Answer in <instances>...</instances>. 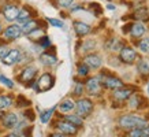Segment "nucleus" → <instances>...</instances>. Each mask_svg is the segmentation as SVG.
<instances>
[{
  "mask_svg": "<svg viewBox=\"0 0 149 137\" xmlns=\"http://www.w3.org/2000/svg\"><path fill=\"white\" fill-rule=\"evenodd\" d=\"M119 126L123 129H142L146 126V121L137 115H123L119 118Z\"/></svg>",
  "mask_w": 149,
  "mask_h": 137,
  "instance_id": "1",
  "label": "nucleus"
},
{
  "mask_svg": "<svg viewBox=\"0 0 149 137\" xmlns=\"http://www.w3.org/2000/svg\"><path fill=\"white\" fill-rule=\"evenodd\" d=\"M54 84H55L54 75L49 74V73H44L40 78H38V82H37L36 89L38 92H47V91H49L51 88L54 87Z\"/></svg>",
  "mask_w": 149,
  "mask_h": 137,
  "instance_id": "2",
  "label": "nucleus"
},
{
  "mask_svg": "<svg viewBox=\"0 0 149 137\" xmlns=\"http://www.w3.org/2000/svg\"><path fill=\"white\" fill-rule=\"evenodd\" d=\"M75 110H77V115L78 117H86L92 113L93 110V103L89 99H79L75 103Z\"/></svg>",
  "mask_w": 149,
  "mask_h": 137,
  "instance_id": "3",
  "label": "nucleus"
},
{
  "mask_svg": "<svg viewBox=\"0 0 149 137\" xmlns=\"http://www.w3.org/2000/svg\"><path fill=\"white\" fill-rule=\"evenodd\" d=\"M99 80H101V84L108 89H119L125 85L122 80L113 77V75H101V77H99Z\"/></svg>",
  "mask_w": 149,
  "mask_h": 137,
  "instance_id": "4",
  "label": "nucleus"
},
{
  "mask_svg": "<svg viewBox=\"0 0 149 137\" xmlns=\"http://www.w3.org/2000/svg\"><path fill=\"white\" fill-rule=\"evenodd\" d=\"M36 74H37V68L33 67V66H27L22 70V73L19 74V81L23 82V84H33V80L36 78ZM29 85V87H30Z\"/></svg>",
  "mask_w": 149,
  "mask_h": 137,
  "instance_id": "5",
  "label": "nucleus"
},
{
  "mask_svg": "<svg viewBox=\"0 0 149 137\" xmlns=\"http://www.w3.org/2000/svg\"><path fill=\"white\" fill-rule=\"evenodd\" d=\"M119 58H120V60H122L123 63L131 64V63H134V60H136V58H137V54L131 47H123L122 50H120Z\"/></svg>",
  "mask_w": 149,
  "mask_h": 137,
  "instance_id": "6",
  "label": "nucleus"
},
{
  "mask_svg": "<svg viewBox=\"0 0 149 137\" xmlns=\"http://www.w3.org/2000/svg\"><path fill=\"white\" fill-rule=\"evenodd\" d=\"M134 92H136V87H127V88L122 87L116 89V91H113V99L115 100H126Z\"/></svg>",
  "mask_w": 149,
  "mask_h": 137,
  "instance_id": "7",
  "label": "nucleus"
},
{
  "mask_svg": "<svg viewBox=\"0 0 149 137\" xmlns=\"http://www.w3.org/2000/svg\"><path fill=\"white\" fill-rule=\"evenodd\" d=\"M19 11H21V10L15 4H6L4 7H3V15H4V18L7 19V21H10V22H11V21H15V19L18 18Z\"/></svg>",
  "mask_w": 149,
  "mask_h": 137,
  "instance_id": "8",
  "label": "nucleus"
},
{
  "mask_svg": "<svg viewBox=\"0 0 149 137\" xmlns=\"http://www.w3.org/2000/svg\"><path fill=\"white\" fill-rule=\"evenodd\" d=\"M21 58H22L21 51L19 50H11V51H8V54L3 58V63L7 64V66H11V64L18 63L19 60H21Z\"/></svg>",
  "mask_w": 149,
  "mask_h": 137,
  "instance_id": "9",
  "label": "nucleus"
},
{
  "mask_svg": "<svg viewBox=\"0 0 149 137\" xmlns=\"http://www.w3.org/2000/svg\"><path fill=\"white\" fill-rule=\"evenodd\" d=\"M22 34V29L18 25H11L4 30V37L7 40H17Z\"/></svg>",
  "mask_w": 149,
  "mask_h": 137,
  "instance_id": "10",
  "label": "nucleus"
},
{
  "mask_svg": "<svg viewBox=\"0 0 149 137\" xmlns=\"http://www.w3.org/2000/svg\"><path fill=\"white\" fill-rule=\"evenodd\" d=\"M56 128L60 130V133H63V134H75L77 133V128L74 126V125H71L70 122H67V121H59L58 123H56Z\"/></svg>",
  "mask_w": 149,
  "mask_h": 137,
  "instance_id": "11",
  "label": "nucleus"
},
{
  "mask_svg": "<svg viewBox=\"0 0 149 137\" xmlns=\"http://www.w3.org/2000/svg\"><path fill=\"white\" fill-rule=\"evenodd\" d=\"M33 15H36V11H33L32 7H23L21 11H19V15L18 18H17V21L21 23H26L29 22V21H32V17Z\"/></svg>",
  "mask_w": 149,
  "mask_h": 137,
  "instance_id": "12",
  "label": "nucleus"
},
{
  "mask_svg": "<svg viewBox=\"0 0 149 137\" xmlns=\"http://www.w3.org/2000/svg\"><path fill=\"white\" fill-rule=\"evenodd\" d=\"M101 63H103L101 58L96 54L88 55L85 59H84V64H86L88 67H91V68H99L100 66H101Z\"/></svg>",
  "mask_w": 149,
  "mask_h": 137,
  "instance_id": "13",
  "label": "nucleus"
},
{
  "mask_svg": "<svg viewBox=\"0 0 149 137\" xmlns=\"http://www.w3.org/2000/svg\"><path fill=\"white\" fill-rule=\"evenodd\" d=\"M100 88H101V84H100L99 77L89 78V80L86 81V89H88V92H89V93H92V95L99 93Z\"/></svg>",
  "mask_w": 149,
  "mask_h": 137,
  "instance_id": "14",
  "label": "nucleus"
},
{
  "mask_svg": "<svg viewBox=\"0 0 149 137\" xmlns=\"http://www.w3.org/2000/svg\"><path fill=\"white\" fill-rule=\"evenodd\" d=\"M3 125L7 129H13L18 125V115L14 113H8V114L3 115Z\"/></svg>",
  "mask_w": 149,
  "mask_h": 137,
  "instance_id": "15",
  "label": "nucleus"
},
{
  "mask_svg": "<svg viewBox=\"0 0 149 137\" xmlns=\"http://www.w3.org/2000/svg\"><path fill=\"white\" fill-rule=\"evenodd\" d=\"M74 30H75V33H77L78 36H86V34H89L92 32V27L84 22L75 21L74 22Z\"/></svg>",
  "mask_w": 149,
  "mask_h": 137,
  "instance_id": "16",
  "label": "nucleus"
},
{
  "mask_svg": "<svg viewBox=\"0 0 149 137\" xmlns=\"http://www.w3.org/2000/svg\"><path fill=\"white\" fill-rule=\"evenodd\" d=\"M145 32H146V29H145V26L142 25V23L137 22V23H133V26H131V36L134 37V38H138V37L144 36Z\"/></svg>",
  "mask_w": 149,
  "mask_h": 137,
  "instance_id": "17",
  "label": "nucleus"
},
{
  "mask_svg": "<svg viewBox=\"0 0 149 137\" xmlns=\"http://www.w3.org/2000/svg\"><path fill=\"white\" fill-rule=\"evenodd\" d=\"M144 104V97L141 95H131L129 97V107L130 108H141Z\"/></svg>",
  "mask_w": 149,
  "mask_h": 137,
  "instance_id": "18",
  "label": "nucleus"
},
{
  "mask_svg": "<svg viewBox=\"0 0 149 137\" xmlns=\"http://www.w3.org/2000/svg\"><path fill=\"white\" fill-rule=\"evenodd\" d=\"M58 107H59V110H60V113L67 114V113H71L72 110L75 108V103H74L71 99H66V100L62 101V103H60Z\"/></svg>",
  "mask_w": 149,
  "mask_h": 137,
  "instance_id": "19",
  "label": "nucleus"
},
{
  "mask_svg": "<svg viewBox=\"0 0 149 137\" xmlns=\"http://www.w3.org/2000/svg\"><path fill=\"white\" fill-rule=\"evenodd\" d=\"M133 17L136 19H140L142 22H148L149 21V13H148V8L145 7H141V8H137L136 13L133 14Z\"/></svg>",
  "mask_w": 149,
  "mask_h": 137,
  "instance_id": "20",
  "label": "nucleus"
},
{
  "mask_svg": "<svg viewBox=\"0 0 149 137\" xmlns=\"http://www.w3.org/2000/svg\"><path fill=\"white\" fill-rule=\"evenodd\" d=\"M36 29H38V21H34V19H32V21H29V22L23 23L22 33H25V34H30V33L34 32Z\"/></svg>",
  "mask_w": 149,
  "mask_h": 137,
  "instance_id": "21",
  "label": "nucleus"
},
{
  "mask_svg": "<svg viewBox=\"0 0 149 137\" xmlns=\"http://www.w3.org/2000/svg\"><path fill=\"white\" fill-rule=\"evenodd\" d=\"M40 60L44 64H47V66H52V64H55L56 62H58L56 56H55V55H52V54H42L40 56Z\"/></svg>",
  "mask_w": 149,
  "mask_h": 137,
  "instance_id": "22",
  "label": "nucleus"
},
{
  "mask_svg": "<svg viewBox=\"0 0 149 137\" xmlns=\"http://www.w3.org/2000/svg\"><path fill=\"white\" fill-rule=\"evenodd\" d=\"M64 121H67V122H70L71 125H74L75 128H78V126H81L82 125V118L81 117H78V115H66L64 117Z\"/></svg>",
  "mask_w": 149,
  "mask_h": 137,
  "instance_id": "23",
  "label": "nucleus"
},
{
  "mask_svg": "<svg viewBox=\"0 0 149 137\" xmlns=\"http://www.w3.org/2000/svg\"><path fill=\"white\" fill-rule=\"evenodd\" d=\"M13 104V99L8 95H0V110L8 108Z\"/></svg>",
  "mask_w": 149,
  "mask_h": 137,
  "instance_id": "24",
  "label": "nucleus"
},
{
  "mask_svg": "<svg viewBox=\"0 0 149 137\" xmlns=\"http://www.w3.org/2000/svg\"><path fill=\"white\" fill-rule=\"evenodd\" d=\"M56 107H58V106H55V107H52V108L44 111V113L41 114V117H40L41 122H42V123H47V122H48V121L51 119V117H52V114H54V111L56 110Z\"/></svg>",
  "mask_w": 149,
  "mask_h": 137,
  "instance_id": "25",
  "label": "nucleus"
},
{
  "mask_svg": "<svg viewBox=\"0 0 149 137\" xmlns=\"http://www.w3.org/2000/svg\"><path fill=\"white\" fill-rule=\"evenodd\" d=\"M137 68L141 74H149V63L146 60H140L137 64Z\"/></svg>",
  "mask_w": 149,
  "mask_h": 137,
  "instance_id": "26",
  "label": "nucleus"
},
{
  "mask_svg": "<svg viewBox=\"0 0 149 137\" xmlns=\"http://www.w3.org/2000/svg\"><path fill=\"white\" fill-rule=\"evenodd\" d=\"M27 106H30V101L26 97H23L22 95H19L17 99V107H27Z\"/></svg>",
  "mask_w": 149,
  "mask_h": 137,
  "instance_id": "27",
  "label": "nucleus"
},
{
  "mask_svg": "<svg viewBox=\"0 0 149 137\" xmlns=\"http://www.w3.org/2000/svg\"><path fill=\"white\" fill-rule=\"evenodd\" d=\"M140 50L145 54H149V37L140 41Z\"/></svg>",
  "mask_w": 149,
  "mask_h": 137,
  "instance_id": "28",
  "label": "nucleus"
},
{
  "mask_svg": "<svg viewBox=\"0 0 149 137\" xmlns=\"http://www.w3.org/2000/svg\"><path fill=\"white\" fill-rule=\"evenodd\" d=\"M109 48H111V50L112 51H120L123 48V44L122 43H120V40H112V43H111V44H109Z\"/></svg>",
  "mask_w": 149,
  "mask_h": 137,
  "instance_id": "29",
  "label": "nucleus"
},
{
  "mask_svg": "<svg viewBox=\"0 0 149 137\" xmlns=\"http://www.w3.org/2000/svg\"><path fill=\"white\" fill-rule=\"evenodd\" d=\"M127 136L129 137H142L144 136V133H142V129H130V132L127 133Z\"/></svg>",
  "mask_w": 149,
  "mask_h": 137,
  "instance_id": "30",
  "label": "nucleus"
},
{
  "mask_svg": "<svg viewBox=\"0 0 149 137\" xmlns=\"http://www.w3.org/2000/svg\"><path fill=\"white\" fill-rule=\"evenodd\" d=\"M0 82H1L3 85H6L7 88H10V89H11V88H14V82L11 81L10 78L6 77V75H0Z\"/></svg>",
  "mask_w": 149,
  "mask_h": 137,
  "instance_id": "31",
  "label": "nucleus"
},
{
  "mask_svg": "<svg viewBox=\"0 0 149 137\" xmlns=\"http://www.w3.org/2000/svg\"><path fill=\"white\" fill-rule=\"evenodd\" d=\"M88 73H89V67L86 66V64H79L78 66V74L81 75V77H85V75H88Z\"/></svg>",
  "mask_w": 149,
  "mask_h": 137,
  "instance_id": "32",
  "label": "nucleus"
},
{
  "mask_svg": "<svg viewBox=\"0 0 149 137\" xmlns=\"http://www.w3.org/2000/svg\"><path fill=\"white\" fill-rule=\"evenodd\" d=\"M23 117H26L29 121H34V118H36V114H34V111H33L32 108H27L23 111Z\"/></svg>",
  "mask_w": 149,
  "mask_h": 137,
  "instance_id": "33",
  "label": "nucleus"
},
{
  "mask_svg": "<svg viewBox=\"0 0 149 137\" xmlns=\"http://www.w3.org/2000/svg\"><path fill=\"white\" fill-rule=\"evenodd\" d=\"M38 43H40V45H41V47H44V48H48V47L51 45V40H49V37H47V36L41 37L40 40H38Z\"/></svg>",
  "mask_w": 149,
  "mask_h": 137,
  "instance_id": "34",
  "label": "nucleus"
},
{
  "mask_svg": "<svg viewBox=\"0 0 149 137\" xmlns=\"http://www.w3.org/2000/svg\"><path fill=\"white\" fill-rule=\"evenodd\" d=\"M95 41L93 40H88V41H85L84 43V47H82V51H89V50H92V48H95Z\"/></svg>",
  "mask_w": 149,
  "mask_h": 137,
  "instance_id": "35",
  "label": "nucleus"
},
{
  "mask_svg": "<svg viewBox=\"0 0 149 137\" xmlns=\"http://www.w3.org/2000/svg\"><path fill=\"white\" fill-rule=\"evenodd\" d=\"M89 7H91V8L95 11L96 15H100V14L103 13V10H101V6L97 4V3H91V4H89Z\"/></svg>",
  "mask_w": 149,
  "mask_h": 137,
  "instance_id": "36",
  "label": "nucleus"
},
{
  "mask_svg": "<svg viewBox=\"0 0 149 137\" xmlns=\"http://www.w3.org/2000/svg\"><path fill=\"white\" fill-rule=\"evenodd\" d=\"M47 21L51 23V25H54L56 27H63V22L62 21H59V19H55V18H47Z\"/></svg>",
  "mask_w": 149,
  "mask_h": 137,
  "instance_id": "37",
  "label": "nucleus"
},
{
  "mask_svg": "<svg viewBox=\"0 0 149 137\" xmlns=\"http://www.w3.org/2000/svg\"><path fill=\"white\" fill-rule=\"evenodd\" d=\"M82 92H84V85L82 84H77L75 88H74V95L75 96H81Z\"/></svg>",
  "mask_w": 149,
  "mask_h": 137,
  "instance_id": "38",
  "label": "nucleus"
},
{
  "mask_svg": "<svg viewBox=\"0 0 149 137\" xmlns=\"http://www.w3.org/2000/svg\"><path fill=\"white\" fill-rule=\"evenodd\" d=\"M7 54H8V48H7L4 44H3V45H0V59H3Z\"/></svg>",
  "mask_w": 149,
  "mask_h": 137,
  "instance_id": "39",
  "label": "nucleus"
},
{
  "mask_svg": "<svg viewBox=\"0 0 149 137\" xmlns=\"http://www.w3.org/2000/svg\"><path fill=\"white\" fill-rule=\"evenodd\" d=\"M59 3L63 6V7H68V6H71L72 0H59Z\"/></svg>",
  "mask_w": 149,
  "mask_h": 137,
  "instance_id": "40",
  "label": "nucleus"
},
{
  "mask_svg": "<svg viewBox=\"0 0 149 137\" xmlns=\"http://www.w3.org/2000/svg\"><path fill=\"white\" fill-rule=\"evenodd\" d=\"M131 26H133V23H130V25H126V26H123V33H127L131 30Z\"/></svg>",
  "mask_w": 149,
  "mask_h": 137,
  "instance_id": "41",
  "label": "nucleus"
},
{
  "mask_svg": "<svg viewBox=\"0 0 149 137\" xmlns=\"http://www.w3.org/2000/svg\"><path fill=\"white\" fill-rule=\"evenodd\" d=\"M142 133H144V136L149 137V126H145V128L142 129Z\"/></svg>",
  "mask_w": 149,
  "mask_h": 137,
  "instance_id": "42",
  "label": "nucleus"
},
{
  "mask_svg": "<svg viewBox=\"0 0 149 137\" xmlns=\"http://www.w3.org/2000/svg\"><path fill=\"white\" fill-rule=\"evenodd\" d=\"M49 137H67V136L63 134V133H54V134H51Z\"/></svg>",
  "mask_w": 149,
  "mask_h": 137,
  "instance_id": "43",
  "label": "nucleus"
},
{
  "mask_svg": "<svg viewBox=\"0 0 149 137\" xmlns=\"http://www.w3.org/2000/svg\"><path fill=\"white\" fill-rule=\"evenodd\" d=\"M7 1H8V0H0V7H4Z\"/></svg>",
  "mask_w": 149,
  "mask_h": 137,
  "instance_id": "44",
  "label": "nucleus"
},
{
  "mask_svg": "<svg viewBox=\"0 0 149 137\" xmlns=\"http://www.w3.org/2000/svg\"><path fill=\"white\" fill-rule=\"evenodd\" d=\"M107 8H108V10H113V8H115V6H113V4H108V6H107Z\"/></svg>",
  "mask_w": 149,
  "mask_h": 137,
  "instance_id": "45",
  "label": "nucleus"
},
{
  "mask_svg": "<svg viewBox=\"0 0 149 137\" xmlns=\"http://www.w3.org/2000/svg\"><path fill=\"white\" fill-rule=\"evenodd\" d=\"M7 137H18V136H17V134H8Z\"/></svg>",
  "mask_w": 149,
  "mask_h": 137,
  "instance_id": "46",
  "label": "nucleus"
},
{
  "mask_svg": "<svg viewBox=\"0 0 149 137\" xmlns=\"http://www.w3.org/2000/svg\"><path fill=\"white\" fill-rule=\"evenodd\" d=\"M3 118V113H1V111H0V119Z\"/></svg>",
  "mask_w": 149,
  "mask_h": 137,
  "instance_id": "47",
  "label": "nucleus"
},
{
  "mask_svg": "<svg viewBox=\"0 0 149 137\" xmlns=\"http://www.w3.org/2000/svg\"><path fill=\"white\" fill-rule=\"evenodd\" d=\"M148 93H149V84H148Z\"/></svg>",
  "mask_w": 149,
  "mask_h": 137,
  "instance_id": "48",
  "label": "nucleus"
},
{
  "mask_svg": "<svg viewBox=\"0 0 149 137\" xmlns=\"http://www.w3.org/2000/svg\"><path fill=\"white\" fill-rule=\"evenodd\" d=\"M0 30H1V25H0Z\"/></svg>",
  "mask_w": 149,
  "mask_h": 137,
  "instance_id": "49",
  "label": "nucleus"
}]
</instances>
